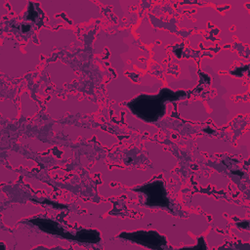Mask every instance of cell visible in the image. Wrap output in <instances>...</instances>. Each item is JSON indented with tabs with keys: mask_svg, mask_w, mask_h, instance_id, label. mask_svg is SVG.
<instances>
[{
	"mask_svg": "<svg viewBox=\"0 0 250 250\" xmlns=\"http://www.w3.org/2000/svg\"><path fill=\"white\" fill-rule=\"evenodd\" d=\"M182 94L184 93H174L168 89H163L157 96L141 95L129 103L128 105L131 110L142 119L153 122L164 114L166 103H168V101L177 100Z\"/></svg>",
	"mask_w": 250,
	"mask_h": 250,
	"instance_id": "cell-1",
	"label": "cell"
},
{
	"mask_svg": "<svg viewBox=\"0 0 250 250\" xmlns=\"http://www.w3.org/2000/svg\"><path fill=\"white\" fill-rule=\"evenodd\" d=\"M121 238H125L127 240H131L133 242L142 244L146 247L151 249H162V247L166 244V239L159 233L153 230L146 231L139 230L135 232H122L119 234Z\"/></svg>",
	"mask_w": 250,
	"mask_h": 250,
	"instance_id": "cell-2",
	"label": "cell"
},
{
	"mask_svg": "<svg viewBox=\"0 0 250 250\" xmlns=\"http://www.w3.org/2000/svg\"><path fill=\"white\" fill-rule=\"evenodd\" d=\"M76 240L81 243H98L101 240L100 233L94 229H79L75 232Z\"/></svg>",
	"mask_w": 250,
	"mask_h": 250,
	"instance_id": "cell-5",
	"label": "cell"
},
{
	"mask_svg": "<svg viewBox=\"0 0 250 250\" xmlns=\"http://www.w3.org/2000/svg\"><path fill=\"white\" fill-rule=\"evenodd\" d=\"M137 191L144 192L147 195V200L146 204L148 206H160L167 207L169 205V200L164 188L163 183L160 181L147 184L141 188H137Z\"/></svg>",
	"mask_w": 250,
	"mask_h": 250,
	"instance_id": "cell-3",
	"label": "cell"
},
{
	"mask_svg": "<svg viewBox=\"0 0 250 250\" xmlns=\"http://www.w3.org/2000/svg\"><path fill=\"white\" fill-rule=\"evenodd\" d=\"M31 224L37 226L40 229L51 233V234H56L59 236H62L63 238L69 239V240H76V236L75 233H71L69 231H66L65 229H63L62 227H61L57 222L50 220V219H33L29 221Z\"/></svg>",
	"mask_w": 250,
	"mask_h": 250,
	"instance_id": "cell-4",
	"label": "cell"
}]
</instances>
